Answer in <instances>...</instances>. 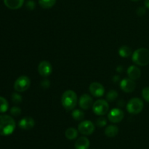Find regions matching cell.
<instances>
[{"mask_svg": "<svg viewBox=\"0 0 149 149\" xmlns=\"http://www.w3.org/2000/svg\"><path fill=\"white\" fill-rule=\"evenodd\" d=\"M65 136L68 140L73 141L78 136V130L74 127L68 128L65 132Z\"/></svg>", "mask_w": 149, "mask_h": 149, "instance_id": "obj_18", "label": "cell"}, {"mask_svg": "<svg viewBox=\"0 0 149 149\" xmlns=\"http://www.w3.org/2000/svg\"><path fill=\"white\" fill-rule=\"evenodd\" d=\"M26 7H27L29 10H32L35 8V2L34 1H31V0H29L26 3Z\"/></svg>", "mask_w": 149, "mask_h": 149, "instance_id": "obj_29", "label": "cell"}, {"mask_svg": "<svg viewBox=\"0 0 149 149\" xmlns=\"http://www.w3.org/2000/svg\"><path fill=\"white\" fill-rule=\"evenodd\" d=\"M132 60L135 64L145 66L149 64V50L146 48H139L133 52Z\"/></svg>", "mask_w": 149, "mask_h": 149, "instance_id": "obj_3", "label": "cell"}, {"mask_svg": "<svg viewBox=\"0 0 149 149\" xmlns=\"http://www.w3.org/2000/svg\"><path fill=\"white\" fill-rule=\"evenodd\" d=\"M142 96L146 101L149 103V87H146L143 89Z\"/></svg>", "mask_w": 149, "mask_h": 149, "instance_id": "obj_26", "label": "cell"}, {"mask_svg": "<svg viewBox=\"0 0 149 149\" xmlns=\"http://www.w3.org/2000/svg\"><path fill=\"white\" fill-rule=\"evenodd\" d=\"M18 126L20 129L24 130H31L35 126L34 119L30 116H26L20 119L18 122Z\"/></svg>", "mask_w": 149, "mask_h": 149, "instance_id": "obj_13", "label": "cell"}, {"mask_svg": "<svg viewBox=\"0 0 149 149\" xmlns=\"http://www.w3.org/2000/svg\"><path fill=\"white\" fill-rule=\"evenodd\" d=\"M10 113L14 116H18L21 114V109L17 106H13L10 109Z\"/></svg>", "mask_w": 149, "mask_h": 149, "instance_id": "obj_25", "label": "cell"}, {"mask_svg": "<svg viewBox=\"0 0 149 149\" xmlns=\"http://www.w3.org/2000/svg\"><path fill=\"white\" fill-rule=\"evenodd\" d=\"M125 113L124 111L120 109H113L109 112L108 119L112 123H119L124 119Z\"/></svg>", "mask_w": 149, "mask_h": 149, "instance_id": "obj_8", "label": "cell"}, {"mask_svg": "<svg viewBox=\"0 0 149 149\" xmlns=\"http://www.w3.org/2000/svg\"><path fill=\"white\" fill-rule=\"evenodd\" d=\"M119 55L122 58H128L132 55V49L128 46H122L119 49Z\"/></svg>", "mask_w": 149, "mask_h": 149, "instance_id": "obj_19", "label": "cell"}, {"mask_svg": "<svg viewBox=\"0 0 149 149\" xmlns=\"http://www.w3.org/2000/svg\"><path fill=\"white\" fill-rule=\"evenodd\" d=\"M90 93L93 95L94 97H102L104 95L105 88L100 83L98 82H93L90 84L89 87Z\"/></svg>", "mask_w": 149, "mask_h": 149, "instance_id": "obj_12", "label": "cell"}, {"mask_svg": "<svg viewBox=\"0 0 149 149\" xmlns=\"http://www.w3.org/2000/svg\"><path fill=\"white\" fill-rule=\"evenodd\" d=\"M127 75L130 79L132 80H137L141 77V71L135 65H130L127 69Z\"/></svg>", "mask_w": 149, "mask_h": 149, "instance_id": "obj_14", "label": "cell"}, {"mask_svg": "<svg viewBox=\"0 0 149 149\" xmlns=\"http://www.w3.org/2000/svg\"><path fill=\"white\" fill-rule=\"evenodd\" d=\"M56 3V0H39V4L42 8L49 9L53 7Z\"/></svg>", "mask_w": 149, "mask_h": 149, "instance_id": "obj_20", "label": "cell"}, {"mask_svg": "<svg viewBox=\"0 0 149 149\" xmlns=\"http://www.w3.org/2000/svg\"><path fill=\"white\" fill-rule=\"evenodd\" d=\"M90 141L86 137H80L75 142V149H88L90 147Z\"/></svg>", "mask_w": 149, "mask_h": 149, "instance_id": "obj_16", "label": "cell"}, {"mask_svg": "<svg viewBox=\"0 0 149 149\" xmlns=\"http://www.w3.org/2000/svg\"><path fill=\"white\" fill-rule=\"evenodd\" d=\"M72 117L73 119L77 121H82L84 118V112L79 109H75L72 111Z\"/></svg>", "mask_w": 149, "mask_h": 149, "instance_id": "obj_21", "label": "cell"}, {"mask_svg": "<svg viewBox=\"0 0 149 149\" xmlns=\"http://www.w3.org/2000/svg\"><path fill=\"white\" fill-rule=\"evenodd\" d=\"M12 101L15 103V104H20L23 100L22 96L17 93H13L12 94Z\"/></svg>", "mask_w": 149, "mask_h": 149, "instance_id": "obj_24", "label": "cell"}, {"mask_svg": "<svg viewBox=\"0 0 149 149\" xmlns=\"http://www.w3.org/2000/svg\"><path fill=\"white\" fill-rule=\"evenodd\" d=\"M25 0H4V3L7 7L11 10H17L24 4Z\"/></svg>", "mask_w": 149, "mask_h": 149, "instance_id": "obj_15", "label": "cell"}, {"mask_svg": "<svg viewBox=\"0 0 149 149\" xmlns=\"http://www.w3.org/2000/svg\"><path fill=\"white\" fill-rule=\"evenodd\" d=\"M116 71H117L118 72H119V73L122 72V71H123V67H122V66H119L117 68H116Z\"/></svg>", "mask_w": 149, "mask_h": 149, "instance_id": "obj_32", "label": "cell"}, {"mask_svg": "<svg viewBox=\"0 0 149 149\" xmlns=\"http://www.w3.org/2000/svg\"><path fill=\"white\" fill-rule=\"evenodd\" d=\"M96 125H97L100 127H103L106 126L107 125V121L106 119L104 117H100L96 122Z\"/></svg>", "mask_w": 149, "mask_h": 149, "instance_id": "obj_27", "label": "cell"}, {"mask_svg": "<svg viewBox=\"0 0 149 149\" xmlns=\"http://www.w3.org/2000/svg\"><path fill=\"white\" fill-rule=\"evenodd\" d=\"M120 87L125 93H132L136 88V83L130 78H125L120 81Z\"/></svg>", "mask_w": 149, "mask_h": 149, "instance_id": "obj_10", "label": "cell"}, {"mask_svg": "<svg viewBox=\"0 0 149 149\" xmlns=\"http://www.w3.org/2000/svg\"><path fill=\"white\" fill-rule=\"evenodd\" d=\"M118 79H119V76H116V77H113V81H117Z\"/></svg>", "mask_w": 149, "mask_h": 149, "instance_id": "obj_33", "label": "cell"}, {"mask_svg": "<svg viewBox=\"0 0 149 149\" xmlns=\"http://www.w3.org/2000/svg\"><path fill=\"white\" fill-rule=\"evenodd\" d=\"M31 85V80L26 76H20L14 83V89L16 92L23 93L27 90Z\"/></svg>", "mask_w": 149, "mask_h": 149, "instance_id": "obj_6", "label": "cell"}, {"mask_svg": "<svg viewBox=\"0 0 149 149\" xmlns=\"http://www.w3.org/2000/svg\"><path fill=\"white\" fill-rule=\"evenodd\" d=\"M38 72L42 77H47L52 72V66L49 61H43L38 65Z\"/></svg>", "mask_w": 149, "mask_h": 149, "instance_id": "obj_9", "label": "cell"}, {"mask_svg": "<svg viewBox=\"0 0 149 149\" xmlns=\"http://www.w3.org/2000/svg\"><path fill=\"white\" fill-rule=\"evenodd\" d=\"M16 127L15 121L9 115H0V135L8 136L13 133Z\"/></svg>", "mask_w": 149, "mask_h": 149, "instance_id": "obj_1", "label": "cell"}, {"mask_svg": "<svg viewBox=\"0 0 149 149\" xmlns=\"http://www.w3.org/2000/svg\"><path fill=\"white\" fill-rule=\"evenodd\" d=\"M119 133V128L116 125H109L105 130V134L109 138H114Z\"/></svg>", "mask_w": 149, "mask_h": 149, "instance_id": "obj_17", "label": "cell"}, {"mask_svg": "<svg viewBox=\"0 0 149 149\" xmlns=\"http://www.w3.org/2000/svg\"><path fill=\"white\" fill-rule=\"evenodd\" d=\"M130 1H139V0H130Z\"/></svg>", "mask_w": 149, "mask_h": 149, "instance_id": "obj_34", "label": "cell"}, {"mask_svg": "<svg viewBox=\"0 0 149 149\" xmlns=\"http://www.w3.org/2000/svg\"><path fill=\"white\" fill-rule=\"evenodd\" d=\"M95 130V125L91 121L85 120L80 122L78 125V131L84 135H90Z\"/></svg>", "mask_w": 149, "mask_h": 149, "instance_id": "obj_7", "label": "cell"}, {"mask_svg": "<svg viewBox=\"0 0 149 149\" xmlns=\"http://www.w3.org/2000/svg\"><path fill=\"white\" fill-rule=\"evenodd\" d=\"M9 104L4 97L0 96V113H4L8 110Z\"/></svg>", "mask_w": 149, "mask_h": 149, "instance_id": "obj_22", "label": "cell"}, {"mask_svg": "<svg viewBox=\"0 0 149 149\" xmlns=\"http://www.w3.org/2000/svg\"><path fill=\"white\" fill-rule=\"evenodd\" d=\"M77 95L73 90H68L64 92L61 98V103L63 106L66 110H73L76 107L77 103Z\"/></svg>", "mask_w": 149, "mask_h": 149, "instance_id": "obj_2", "label": "cell"}, {"mask_svg": "<svg viewBox=\"0 0 149 149\" xmlns=\"http://www.w3.org/2000/svg\"><path fill=\"white\" fill-rule=\"evenodd\" d=\"M118 95H119V94H118L117 91L114 90H111L109 91V93L106 95V100L109 102H113L117 98Z\"/></svg>", "mask_w": 149, "mask_h": 149, "instance_id": "obj_23", "label": "cell"}, {"mask_svg": "<svg viewBox=\"0 0 149 149\" xmlns=\"http://www.w3.org/2000/svg\"><path fill=\"white\" fill-rule=\"evenodd\" d=\"M49 85H50V82H49V81L48 79H43L41 81V86L44 89H47L49 87Z\"/></svg>", "mask_w": 149, "mask_h": 149, "instance_id": "obj_28", "label": "cell"}, {"mask_svg": "<svg viewBox=\"0 0 149 149\" xmlns=\"http://www.w3.org/2000/svg\"><path fill=\"white\" fill-rule=\"evenodd\" d=\"M79 105L83 110H88L93 106V97L88 94H83L79 100Z\"/></svg>", "mask_w": 149, "mask_h": 149, "instance_id": "obj_11", "label": "cell"}, {"mask_svg": "<svg viewBox=\"0 0 149 149\" xmlns=\"http://www.w3.org/2000/svg\"><path fill=\"white\" fill-rule=\"evenodd\" d=\"M143 102L141 98L133 97L129 100L127 105V110L131 114H138L143 109Z\"/></svg>", "mask_w": 149, "mask_h": 149, "instance_id": "obj_4", "label": "cell"}, {"mask_svg": "<svg viewBox=\"0 0 149 149\" xmlns=\"http://www.w3.org/2000/svg\"><path fill=\"white\" fill-rule=\"evenodd\" d=\"M93 112L97 116H103L109 112V105L106 100L100 99L93 103Z\"/></svg>", "mask_w": 149, "mask_h": 149, "instance_id": "obj_5", "label": "cell"}, {"mask_svg": "<svg viewBox=\"0 0 149 149\" xmlns=\"http://www.w3.org/2000/svg\"><path fill=\"white\" fill-rule=\"evenodd\" d=\"M146 14V9L145 7H140L137 9V15L138 16H143Z\"/></svg>", "mask_w": 149, "mask_h": 149, "instance_id": "obj_30", "label": "cell"}, {"mask_svg": "<svg viewBox=\"0 0 149 149\" xmlns=\"http://www.w3.org/2000/svg\"><path fill=\"white\" fill-rule=\"evenodd\" d=\"M144 4H145L146 8L149 9V0H145V1H144Z\"/></svg>", "mask_w": 149, "mask_h": 149, "instance_id": "obj_31", "label": "cell"}]
</instances>
